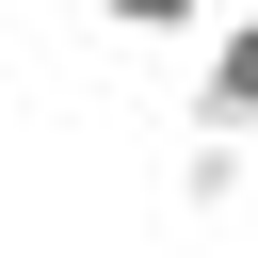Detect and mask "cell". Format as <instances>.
<instances>
[{
  "label": "cell",
  "mask_w": 258,
  "mask_h": 258,
  "mask_svg": "<svg viewBox=\"0 0 258 258\" xmlns=\"http://www.w3.org/2000/svg\"><path fill=\"white\" fill-rule=\"evenodd\" d=\"M177 210L194 226H242L258 210V129H177Z\"/></svg>",
  "instance_id": "2"
},
{
  "label": "cell",
  "mask_w": 258,
  "mask_h": 258,
  "mask_svg": "<svg viewBox=\"0 0 258 258\" xmlns=\"http://www.w3.org/2000/svg\"><path fill=\"white\" fill-rule=\"evenodd\" d=\"M242 226H258V210H242Z\"/></svg>",
  "instance_id": "6"
},
{
  "label": "cell",
  "mask_w": 258,
  "mask_h": 258,
  "mask_svg": "<svg viewBox=\"0 0 258 258\" xmlns=\"http://www.w3.org/2000/svg\"><path fill=\"white\" fill-rule=\"evenodd\" d=\"M0 161H16V113H0Z\"/></svg>",
  "instance_id": "4"
},
{
  "label": "cell",
  "mask_w": 258,
  "mask_h": 258,
  "mask_svg": "<svg viewBox=\"0 0 258 258\" xmlns=\"http://www.w3.org/2000/svg\"><path fill=\"white\" fill-rule=\"evenodd\" d=\"M97 32H113V48H194L210 0H97Z\"/></svg>",
  "instance_id": "3"
},
{
  "label": "cell",
  "mask_w": 258,
  "mask_h": 258,
  "mask_svg": "<svg viewBox=\"0 0 258 258\" xmlns=\"http://www.w3.org/2000/svg\"><path fill=\"white\" fill-rule=\"evenodd\" d=\"M129 258H161V242H129Z\"/></svg>",
  "instance_id": "5"
},
{
  "label": "cell",
  "mask_w": 258,
  "mask_h": 258,
  "mask_svg": "<svg viewBox=\"0 0 258 258\" xmlns=\"http://www.w3.org/2000/svg\"><path fill=\"white\" fill-rule=\"evenodd\" d=\"M177 129H258V0H226L194 32V113Z\"/></svg>",
  "instance_id": "1"
}]
</instances>
